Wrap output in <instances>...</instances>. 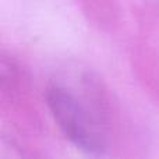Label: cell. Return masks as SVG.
<instances>
[{
    "label": "cell",
    "mask_w": 159,
    "mask_h": 159,
    "mask_svg": "<svg viewBox=\"0 0 159 159\" xmlns=\"http://www.w3.org/2000/svg\"><path fill=\"white\" fill-rule=\"evenodd\" d=\"M46 102L66 138L78 149L91 155H102L107 149V134L95 112L64 87H50Z\"/></svg>",
    "instance_id": "6da1fadb"
}]
</instances>
